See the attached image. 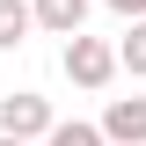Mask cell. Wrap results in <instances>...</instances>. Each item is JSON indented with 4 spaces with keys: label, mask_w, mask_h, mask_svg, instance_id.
Instances as JSON below:
<instances>
[{
    "label": "cell",
    "mask_w": 146,
    "mask_h": 146,
    "mask_svg": "<svg viewBox=\"0 0 146 146\" xmlns=\"http://www.w3.org/2000/svg\"><path fill=\"white\" fill-rule=\"evenodd\" d=\"M117 66H124L131 80H146V22H131V36L117 44Z\"/></svg>",
    "instance_id": "6"
},
{
    "label": "cell",
    "mask_w": 146,
    "mask_h": 146,
    "mask_svg": "<svg viewBox=\"0 0 146 146\" xmlns=\"http://www.w3.org/2000/svg\"><path fill=\"white\" fill-rule=\"evenodd\" d=\"M44 146H110V139H102V124H80V117H73V124H51Z\"/></svg>",
    "instance_id": "7"
},
{
    "label": "cell",
    "mask_w": 146,
    "mask_h": 146,
    "mask_svg": "<svg viewBox=\"0 0 146 146\" xmlns=\"http://www.w3.org/2000/svg\"><path fill=\"white\" fill-rule=\"evenodd\" d=\"M0 146H22V139H0Z\"/></svg>",
    "instance_id": "9"
},
{
    "label": "cell",
    "mask_w": 146,
    "mask_h": 146,
    "mask_svg": "<svg viewBox=\"0 0 146 146\" xmlns=\"http://www.w3.org/2000/svg\"><path fill=\"white\" fill-rule=\"evenodd\" d=\"M0 139L44 146L51 139V102H44V95H0Z\"/></svg>",
    "instance_id": "2"
},
{
    "label": "cell",
    "mask_w": 146,
    "mask_h": 146,
    "mask_svg": "<svg viewBox=\"0 0 146 146\" xmlns=\"http://www.w3.org/2000/svg\"><path fill=\"white\" fill-rule=\"evenodd\" d=\"M36 29V15H29V0H0V51H15L22 36Z\"/></svg>",
    "instance_id": "5"
},
{
    "label": "cell",
    "mask_w": 146,
    "mask_h": 146,
    "mask_svg": "<svg viewBox=\"0 0 146 146\" xmlns=\"http://www.w3.org/2000/svg\"><path fill=\"white\" fill-rule=\"evenodd\" d=\"M66 80H73V88H110V80H117V44H102V36H88V29H80V36H66Z\"/></svg>",
    "instance_id": "1"
},
{
    "label": "cell",
    "mask_w": 146,
    "mask_h": 146,
    "mask_svg": "<svg viewBox=\"0 0 146 146\" xmlns=\"http://www.w3.org/2000/svg\"><path fill=\"white\" fill-rule=\"evenodd\" d=\"M29 15H36V29H51V36H80L88 0H29Z\"/></svg>",
    "instance_id": "4"
},
{
    "label": "cell",
    "mask_w": 146,
    "mask_h": 146,
    "mask_svg": "<svg viewBox=\"0 0 146 146\" xmlns=\"http://www.w3.org/2000/svg\"><path fill=\"white\" fill-rule=\"evenodd\" d=\"M102 139H110V146H146V95H110Z\"/></svg>",
    "instance_id": "3"
},
{
    "label": "cell",
    "mask_w": 146,
    "mask_h": 146,
    "mask_svg": "<svg viewBox=\"0 0 146 146\" xmlns=\"http://www.w3.org/2000/svg\"><path fill=\"white\" fill-rule=\"evenodd\" d=\"M110 15H124V22H146V0H110Z\"/></svg>",
    "instance_id": "8"
}]
</instances>
